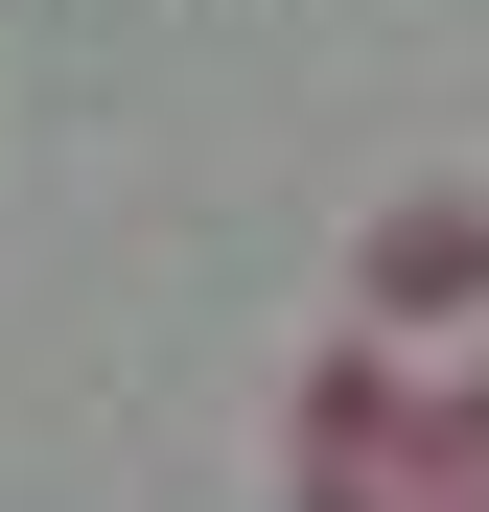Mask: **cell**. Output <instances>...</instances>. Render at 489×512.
Segmentation results:
<instances>
[{
  "instance_id": "6da1fadb",
  "label": "cell",
  "mask_w": 489,
  "mask_h": 512,
  "mask_svg": "<svg viewBox=\"0 0 489 512\" xmlns=\"http://www.w3.org/2000/svg\"><path fill=\"white\" fill-rule=\"evenodd\" d=\"M396 326H489V187H396L373 233V350Z\"/></svg>"
}]
</instances>
